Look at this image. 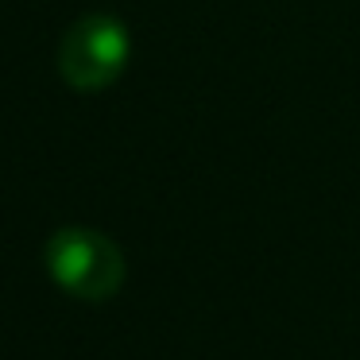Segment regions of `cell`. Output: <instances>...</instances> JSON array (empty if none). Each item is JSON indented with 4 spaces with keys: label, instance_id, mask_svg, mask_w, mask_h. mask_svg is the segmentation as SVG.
Instances as JSON below:
<instances>
[{
    "label": "cell",
    "instance_id": "cell-1",
    "mask_svg": "<svg viewBox=\"0 0 360 360\" xmlns=\"http://www.w3.org/2000/svg\"><path fill=\"white\" fill-rule=\"evenodd\" d=\"M43 259L51 279L82 302H109L124 287V252L97 229H58L43 248Z\"/></svg>",
    "mask_w": 360,
    "mask_h": 360
},
{
    "label": "cell",
    "instance_id": "cell-2",
    "mask_svg": "<svg viewBox=\"0 0 360 360\" xmlns=\"http://www.w3.org/2000/svg\"><path fill=\"white\" fill-rule=\"evenodd\" d=\"M128 55H132V39L128 27L117 16H82L58 43V74L70 89L78 94H97V89L112 86L124 74Z\"/></svg>",
    "mask_w": 360,
    "mask_h": 360
}]
</instances>
